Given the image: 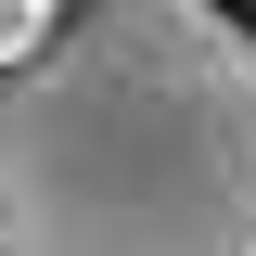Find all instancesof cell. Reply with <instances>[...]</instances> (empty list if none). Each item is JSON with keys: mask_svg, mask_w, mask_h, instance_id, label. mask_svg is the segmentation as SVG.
I'll return each mask as SVG.
<instances>
[{"mask_svg": "<svg viewBox=\"0 0 256 256\" xmlns=\"http://www.w3.org/2000/svg\"><path fill=\"white\" fill-rule=\"evenodd\" d=\"M0 256H256V26L205 0H90L0 77Z\"/></svg>", "mask_w": 256, "mask_h": 256, "instance_id": "obj_1", "label": "cell"}]
</instances>
